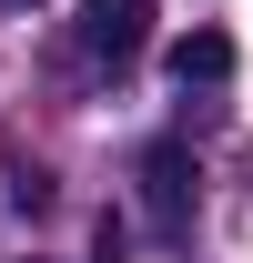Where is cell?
<instances>
[{
	"label": "cell",
	"instance_id": "cell-1",
	"mask_svg": "<svg viewBox=\"0 0 253 263\" xmlns=\"http://www.w3.org/2000/svg\"><path fill=\"white\" fill-rule=\"evenodd\" d=\"M142 213H152L162 243L192 233V152L183 142H152V152H142Z\"/></svg>",
	"mask_w": 253,
	"mask_h": 263
},
{
	"label": "cell",
	"instance_id": "cell-2",
	"mask_svg": "<svg viewBox=\"0 0 253 263\" xmlns=\"http://www.w3.org/2000/svg\"><path fill=\"white\" fill-rule=\"evenodd\" d=\"M142 41H152V0H81V51L92 61H142Z\"/></svg>",
	"mask_w": 253,
	"mask_h": 263
},
{
	"label": "cell",
	"instance_id": "cell-3",
	"mask_svg": "<svg viewBox=\"0 0 253 263\" xmlns=\"http://www.w3.org/2000/svg\"><path fill=\"white\" fill-rule=\"evenodd\" d=\"M172 81H183V91L192 81H233V41L223 31H183L172 41Z\"/></svg>",
	"mask_w": 253,
	"mask_h": 263
}]
</instances>
